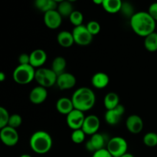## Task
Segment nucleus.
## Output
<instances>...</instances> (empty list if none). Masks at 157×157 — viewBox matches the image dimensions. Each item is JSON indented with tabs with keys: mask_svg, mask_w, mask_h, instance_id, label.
<instances>
[{
	"mask_svg": "<svg viewBox=\"0 0 157 157\" xmlns=\"http://www.w3.org/2000/svg\"><path fill=\"white\" fill-rule=\"evenodd\" d=\"M35 8L43 13L52 10H55L58 7V3L54 0H35Z\"/></svg>",
	"mask_w": 157,
	"mask_h": 157,
	"instance_id": "21",
	"label": "nucleus"
},
{
	"mask_svg": "<svg viewBox=\"0 0 157 157\" xmlns=\"http://www.w3.org/2000/svg\"><path fill=\"white\" fill-rule=\"evenodd\" d=\"M130 27L134 33L141 37L147 35L155 32L156 21L151 17L148 12H137L130 19Z\"/></svg>",
	"mask_w": 157,
	"mask_h": 157,
	"instance_id": "1",
	"label": "nucleus"
},
{
	"mask_svg": "<svg viewBox=\"0 0 157 157\" xmlns=\"http://www.w3.org/2000/svg\"><path fill=\"white\" fill-rule=\"evenodd\" d=\"M125 113V108L122 104H119L117 107L112 110H107L104 115V119L107 124L110 126L117 125L121 121V117Z\"/></svg>",
	"mask_w": 157,
	"mask_h": 157,
	"instance_id": "12",
	"label": "nucleus"
},
{
	"mask_svg": "<svg viewBox=\"0 0 157 157\" xmlns=\"http://www.w3.org/2000/svg\"><path fill=\"white\" fill-rule=\"evenodd\" d=\"M10 114L5 107H0V129L7 127L9 124Z\"/></svg>",
	"mask_w": 157,
	"mask_h": 157,
	"instance_id": "31",
	"label": "nucleus"
},
{
	"mask_svg": "<svg viewBox=\"0 0 157 157\" xmlns=\"http://www.w3.org/2000/svg\"><path fill=\"white\" fill-rule=\"evenodd\" d=\"M77 79L74 75L69 72H64L58 75L56 85L60 90H69L76 85Z\"/></svg>",
	"mask_w": 157,
	"mask_h": 157,
	"instance_id": "13",
	"label": "nucleus"
},
{
	"mask_svg": "<svg viewBox=\"0 0 157 157\" xmlns=\"http://www.w3.org/2000/svg\"><path fill=\"white\" fill-rule=\"evenodd\" d=\"M92 1H93V2L94 3L95 5H98V6H102L104 0H92Z\"/></svg>",
	"mask_w": 157,
	"mask_h": 157,
	"instance_id": "38",
	"label": "nucleus"
},
{
	"mask_svg": "<svg viewBox=\"0 0 157 157\" xmlns=\"http://www.w3.org/2000/svg\"><path fill=\"white\" fill-rule=\"evenodd\" d=\"M121 157H135V156H133V155L132 154V153H128V152H127V153H126L125 154L123 155V156H121Z\"/></svg>",
	"mask_w": 157,
	"mask_h": 157,
	"instance_id": "39",
	"label": "nucleus"
},
{
	"mask_svg": "<svg viewBox=\"0 0 157 157\" xmlns=\"http://www.w3.org/2000/svg\"><path fill=\"white\" fill-rule=\"evenodd\" d=\"M110 83V78L104 72H97L92 76L91 84L97 89H104Z\"/></svg>",
	"mask_w": 157,
	"mask_h": 157,
	"instance_id": "18",
	"label": "nucleus"
},
{
	"mask_svg": "<svg viewBox=\"0 0 157 157\" xmlns=\"http://www.w3.org/2000/svg\"><path fill=\"white\" fill-rule=\"evenodd\" d=\"M56 109L60 113L67 115L75 109L71 98H61L56 103Z\"/></svg>",
	"mask_w": 157,
	"mask_h": 157,
	"instance_id": "19",
	"label": "nucleus"
},
{
	"mask_svg": "<svg viewBox=\"0 0 157 157\" xmlns=\"http://www.w3.org/2000/svg\"><path fill=\"white\" fill-rule=\"evenodd\" d=\"M67 67V61L64 57L58 56L52 61V69L57 74V75H61L65 72Z\"/></svg>",
	"mask_w": 157,
	"mask_h": 157,
	"instance_id": "24",
	"label": "nucleus"
},
{
	"mask_svg": "<svg viewBox=\"0 0 157 157\" xmlns=\"http://www.w3.org/2000/svg\"><path fill=\"white\" fill-rule=\"evenodd\" d=\"M62 16L60 15L57 9L44 13V25L48 29H52V30L58 29L61 26L62 23Z\"/></svg>",
	"mask_w": 157,
	"mask_h": 157,
	"instance_id": "14",
	"label": "nucleus"
},
{
	"mask_svg": "<svg viewBox=\"0 0 157 157\" xmlns=\"http://www.w3.org/2000/svg\"><path fill=\"white\" fill-rule=\"evenodd\" d=\"M54 1L55 2H56L57 3H60V2H63V1H64V0H54Z\"/></svg>",
	"mask_w": 157,
	"mask_h": 157,
	"instance_id": "41",
	"label": "nucleus"
},
{
	"mask_svg": "<svg viewBox=\"0 0 157 157\" xmlns=\"http://www.w3.org/2000/svg\"><path fill=\"white\" fill-rule=\"evenodd\" d=\"M86 137V133H84L82 129H78L72 131L71 135V139L72 142L76 144H81L84 142Z\"/></svg>",
	"mask_w": 157,
	"mask_h": 157,
	"instance_id": "29",
	"label": "nucleus"
},
{
	"mask_svg": "<svg viewBox=\"0 0 157 157\" xmlns=\"http://www.w3.org/2000/svg\"><path fill=\"white\" fill-rule=\"evenodd\" d=\"M110 139L106 133H97L90 136V139L86 142L85 147L89 152L94 153L98 150L105 149Z\"/></svg>",
	"mask_w": 157,
	"mask_h": 157,
	"instance_id": "7",
	"label": "nucleus"
},
{
	"mask_svg": "<svg viewBox=\"0 0 157 157\" xmlns=\"http://www.w3.org/2000/svg\"><path fill=\"white\" fill-rule=\"evenodd\" d=\"M126 127L131 133L138 134L144 129V121L139 115L132 114L126 121Z\"/></svg>",
	"mask_w": 157,
	"mask_h": 157,
	"instance_id": "15",
	"label": "nucleus"
},
{
	"mask_svg": "<svg viewBox=\"0 0 157 157\" xmlns=\"http://www.w3.org/2000/svg\"><path fill=\"white\" fill-rule=\"evenodd\" d=\"M113 157H121L128 150V144L121 136H113L110 138L106 147Z\"/></svg>",
	"mask_w": 157,
	"mask_h": 157,
	"instance_id": "6",
	"label": "nucleus"
},
{
	"mask_svg": "<svg viewBox=\"0 0 157 157\" xmlns=\"http://www.w3.org/2000/svg\"><path fill=\"white\" fill-rule=\"evenodd\" d=\"M22 124V118L18 113H14V114L10 115V118H9V127H12V128L17 129L21 126Z\"/></svg>",
	"mask_w": 157,
	"mask_h": 157,
	"instance_id": "32",
	"label": "nucleus"
},
{
	"mask_svg": "<svg viewBox=\"0 0 157 157\" xmlns=\"http://www.w3.org/2000/svg\"><path fill=\"white\" fill-rule=\"evenodd\" d=\"M144 47L148 52H155L157 51V32H154L144 38Z\"/></svg>",
	"mask_w": 157,
	"mask_h": 157,
	"instance_id": "26",
	"label": "nucleus"
},
{
	"mask_svg": "<svg viewBox=\"0 0 157 157\" xmlns=\"http://www.w3.org/2000/svg\"><path fill=\"white\" fill-rule=\"evenodd\" d=\"M120 12H121L125 18H130V19L133 16V15L136 13L135 9L134 7H133V5H132V3L128 1H123Z\"/></svg>",
	"mask_w": 157,
	"mask_h": 157,
	"instance_id": "27",
	"label": "nucleus"
},
{
	"mask_svg": "<svg viewBox=\"0 0 157 157\" xmlns=\"http://www.w3.org/2000/svg\"><path fill=\"white\" fill-rule=\"evenodd\" d=\"M122 2V0H104L102 7L108 13L116 14L121 11Z\"/></svg>",
	"mask_w": 157,
	"mask_h": 157,
	"instance_id": "22",
	"label": "nucleus"
},
{
	"mask_svg": "<svg viewBox=\"0 0 157 157\" xmlns=\"http://www.w3.org/2000/svg\"><path fill=\"white\" fill-rule=\"evenodd\" d=\"M58 75L52 68L40 67L36 69L35 80L38 85L45 88L53 87L56 84Z\"/></svg>",
	"mask_w": 157,
	"mask_h": 157,
	"instance_id": "5",
	"label": "nucleus"
},
{
	"mask_svg": "<svg viewBox=\"0 0 157 157\" xmlns=\"http://www.w3.org/2000/svg\"><path fill=\"white\" fill-rule=\"evenodd\" d=\"M20 157H32V156H31V155L27 154V153H25V154L21 155V156H20Z\"/></svg>",
	"mask_w": 157,
	"mask_h": 157,
	"instance_id": "40",
	"label": "nucleus"
},
{
	"mask_svg": "<svg viewBox=\"0 0 157 157\" xmlns=\"http://www.w3.org/2000/svg\"><path fill=\"white\" fill-rule=\"evenodd\" d=\"M148 13L151 15L155 21H157V2L150 5L148 9Z\"/></svg>",
	"mask_w": 157,
	"mask_h": 157,
	"instance_id": "35",
	"label": "nucleus"
},
{
	"mask_svg": "<svg viewBox=\"0 0 157 157\" xmlns=\"http://www.w3.org/2000/svg\"><path fill=\"white\" fill-rule=\"evenodd\" d=\"M75 44L81 46L89 45L93 41V35L87 30L86 25H81L73 29L72 31Z\"/></svg>",
	"mask_w": 157,
	"mask_h": 157,
	"instance_id": "8",
	"label": "nucleus"
},
{
	"mask_svg": "<svg viewBox=\"0 0 157 157\" xmlns=\"http://www.w3.org/2000/svg\"><path fill=\"white\" fill-rule=\"evenodd\" d=\"M57 41L58 44L63 48H70L75 43L72 32L67 31H61L57 35Z\"/></svg>",
	"mask_w": 157,
	"mask_h": 157,
	"instance_id": "20",
	"label": "nucleus"
},
{
	"mask_svg": "<svg viewBox=\"0 0 157 157\" xmlns=\"http://www.w3.org/2000/svg\"><path fill=\"white\" fill-rule=\"evenodd\" d=\"M67 1H68L69 2L71 3H73V2H77L78 0H67Z\"/></svg>",
	"mask_w": 157,
	"mask_h": 157,
	"instance_id": "42",
	"label": "nucleus"
},
{
	"mask_svg": "<svg viewBox=\"0 0 157 157\" xmlns=\"http://www.w3.org/2000/svg\"><path fill=\"white\" fill-rule=\"evenodd\" d=\"M92 157H113L112 155L109 153L107 149H102V150H98L94 152L92 155Z\"/></svg>",
	"mask_w": 157,
	"mask_h": 157,
	"instance_id": "36",
	"label": "nucleus"
},
{
	"mask_svg": "<svg viewBox=\"0 0 157 157\" xmlns=\"http://www.w3.org/2000/svg\"><path fill=\"white\" fill-rule=\"evenodd\" d=\"M18 61L19 64L25 65V64H30V55L26 53H22L18 56Z\"/></svg>",
	"mask_w": 157,
	"mask_h": 157,
	"instance_id": "34",
	"label": "nucleus"
},
{
	"mask_svg": "<svg viewBox=\"0 0 157 157\" xmlns=\"http://www.w3.org/2000/svg\"><path fill=\"white\" fill-rule=\"evenodd\" d=\"M57 11L59 12L60 15L62 16V18H67V17L69 18L70 15L72 14V12L75 11V9H74L72 3L69 2L67 0H64V1L58 3Z\"/></svg>",
	"mask_w": 157,
	"mask_h": 157,
	"instance_id": "25",
	"label": "nucleus"
},
{
	"mask_svg": "<svg viewBox=\"0 0 157 157\" xmlns=\"http://www.w3.org/2000/svg\"><path fill=\"white\" fill-rule=\"evenodd\" d=\"M69 20L70 22L75 27L77 26H80L83 25V21H84V15H83L82 12L80 11L75 10L72 12L71 15L69 17Z\"/></svg>",
	"mask_w": 157,
	"mask_h": 157,
	"instance_id": "30",
	"label": "nucleus"
},
{
	"mask_svg": "<svg viewBox=\"0 0 157 157\" xmlns=\"http://www.w3.org/2000/svg\"><path fill=\"white\" fill-rule=\"evenodd\" d=\"M71 100L75 109L84 113L94 107L96 102V95L90 88L82 87L74 92Z\"/></svg>",
	"mask_w": 157,
	"mask_h": 157,
	"instance_id": "2",
	"label": "nucleus"
},
{
	"mask_svg": "<svg viewBox=\"0 0 157 157\" xmlns=\"http://www.w3.org/2000/svg\"><path fill=\"white\" fill-rule=\"evenodd\" d=\"M48 98L47 88L41 86H37L31 90L29 94V100L33 104H41Z\"/></svg>",
	"mask_w": 157,
	"mask_h": 157,
	"instance_id": "16",
	"label": "nucleus"
},
{
	"mask_svg": "<svg viewBox=\"0 0 157 157\" xmlns=\"http://www.w3.org/2000/svg\"><path fill=\"white\" fill-rule=\"evenodd\" d=\"M120 104V98L115 92H110L104 97V105L107 110H112L117 107Z\"/></svg>",
	"mask_w": 157,
	"mask_h": 157,
	"instance_id": "23",
	"label": "nucleus"
},
{
	"mask_svg": "<svg viewBox=\"0 0 157 157\" xmlns=\"http://www.w3.org/2000/svg\"><path fill=\"white\" fill-rule=\"evenodd\" d=\"M86 27L93 36L99 34L101 29V25L97 21H90L86 25Z\"/></svg>",
	"mask_w": 157,
	"mask_h": 157,
	"instance_id": "33",
	"label": "nucleus"
},
{
	"mask_svg": "<svg viewBox=\"0 0 157 157\" xmlns=\"http://www.w3.org/2000/svg\"><path fill=\"white\" fill-rule=\"evenodd\" d=\"M6 78V75L4 72H0V81H4Z\"/></svg>",
	"mask_w": 157,
	"mask_h": 157,
	"instance_id": "37",
	"label": "nucleus"
},
{
	"mask_svg": "<svg viewBox=\"0 0 157 157\" xmlns=\"http://www.w3.org/2000/svg\"><path fill=\"white\" fill-rule=\"evenodd\" d=\"M0 139L6 147H14L19 140V135L16 129L7 126L0 130Z\"/></svg>",
	"mask_w": 157,
	"mask_h": 157,
	"instance_id": "9",
	"label": "nucleus"
},
{
	"mask_svg": "<svg viewBox=\"0 0 157 157\" xmlns=\"http://www.w3.org/2000/svg\"><path fill=\"white\" fill-rule=\"evenodd\" d=\"M85 117L84 112L74 109L69 114L67 115L66 122H67V126L72 130H78V129L82 128Z\"/></svg>",
	"mask_w": 157,
	"mask_h": 157,
	"instance_id": "10",
	"label": "nucleus"
},
{
	"mask_svg": "<svg viewBox=\"0 0 157 157\" xmlns=\"http://www.w3.org/2000/svg\"><path fill=\"white\" fill-rule=\"evenodd\" d=\"M36 69L31 64H18L12 73L15 82L21 85H25L32 82L35 78Z\"/></svg>",
	"mask_w": 157,
	"mask_h": 157,
	"instance_id": "4",
	"label": "nucleus"
},
{
	"mask_svg": "<svg viewBox=\"0 0 157 157\" xmlns=\"http://www.w3.org/2000/svg\"><path fill=\"white\" fill-rule=\"evenodd\" d=\"M30 64L35 69L42 67L47 61V54L43 49L37 48L31 52Z\"/></svg>",
	"mask_w": 157,
	"mask_h": 157,
	"instance_id": "17",
	"label": "nucleus"
},
{
	"mask_svg": "<svg viewBox=\"0 0 157 157\" xmlns=\"http://www.w3.org/2000/svg\"><path fill=\"white\" fill-rule=\"evenodd\" d=\"M53 144L52 138L48 132L38 130L31 136L29 145L32 151L37 154H45L51 150Z\"/></svg>",
	"mask_w": 157,
	"mask_h": 157,
	"instance_id": "3",
	"label": "nucleus"
},
{
	"mask_svg": "<svg viewBox=\"0 0 157 157\" xmlns=\"http://www.w3.org/2000/svg\"><path fill=\"white\" fill-rule=\"evenodd\" d=\"M100 127H101V121L99 117L96 115L91 114L86 117L81 129L84 130L86 135L92 136L98 133Z\"/></svg>",
	"mask_w": 157,
	"mask_h": 157,
	"instance_id": "11",
	"label": "nucleus"
},
{
	"mask_svg": "<svg viewBox=\"0 0 157 157\" xmlns=\"http://www.w3.org/2000/svg\"><path fill=\"white\" fill-rule=\"evenodd\" d=\"M144 144L148 147H155L157 146V133L155 132H149L144 136Z\"/></svg>",
	"mask_w": 157,
	"mask_h": 157,
	"instance_id": "28",
	"label": "nucleus"
}]
</instances>
